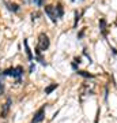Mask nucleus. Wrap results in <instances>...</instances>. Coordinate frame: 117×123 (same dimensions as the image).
<instances>
[{
  "instance_id": "obj_16",
  "label": "nucleus",
  "mask_w": 117,
  "mask_h": 123,
  "mask_svg": "<svg viewBox=\"0 0 117 123\" xmlns=\"http://www.w3.org/2000/svg\"><path fill=\"white\" fill-rule=\"evenodd\" d=\"M83 34H84V29H82V30H80V33L78 34V38H82V37H83Z\"/></svg>"
},
{
  "instance_id": "obj_20",
  "label": "nucleus",
  "mask_w": 117,
  "mask_h": 123,
  "mask_svg": "<svg viewBox=\"0 0 117 123\" xmlns=\"http://www.w3.org/2000/svg\"><path fill=\"white\" fill-rule=\"evenodd\" d=\"M71 1H75V0H71ZM79 1H84V0H79Z\"/></svg>"
},
{
  "instance_id": "obj_18",
  "label": "nucleus",
  "mask_w": 117,
  "mask_h": 123,
  "mask_svg": "<svg viewBox=\"0 0 117 123\" xmlns=\"http://www.w3.org/2000/svg\"><path fill=\"white\" fill-rule=\"evenodd\" d=\"M74 62H75V63H78V64H79V63H82V62H80V57H75Z\"/></svg>"
},
{
  "instance_id": "obj_8",
  "label": "nucleus",
  "mask_w": 117,
  "mask_h": 123,
  "mask_svg": "<svg viewBox=\"0 0 117 123\" xmlns=\"http://www.w3.org/2000/svg\"><path fill=\"white\" fill-rule=\"evenodd\" d=\"M76 74L80 75V77H83V78H90V79L94 78V75L90 74L89 71H84V70H78V71H76Z\"/></svg>"
},
{
  "instance_id": "obj_12",
  "label": "nucleus",
  "mask_w": 117,
  "mask_h": 123,
  "mask_svg": "<svg viewBox=\"0 0 117 123\" xmlns=\"http://www.w3.org/2000/svg\"><path fill=\"white\" fill-rule=\"evenodd\" d=\"M82 14L83 12H78V11H75V21H74V27L78 26V22H79V19H80V17H82Z\"/></svg>"
},
{
  "instance_id": "obj_1",
  "label": "nucleus",
  "mask_w": 117,
  "mask_h": 123,
  "mask_svg": "<svg viewBox=\"0 0 117 123\" xmlns=\"http://www.w3.org/2000/svg\"><path fill=\"white\" fill-rule=\"evenodd\" d=\"M49 45H50V41H49V37L45 33H41L38 36V45H37V48H35V55H39L41 52L44 51H46L49 48Z\"/></svg>"
},
{
  "instance_id": "obj_7",
  "label": "nucleus",
  "mask_w": 117,
  "mask_h": 123,
  "mask_svg": "<svg viewBox=\"0 0 117 123\" xmlns=\"http://www.w3.org/2000/svg\"><path fill=\"white\" fill-rule=\"evenodd\" d=\"M6 6H7V8L10 11H12V12H18L19 11V6L17 3H8V1H6Z\"/></svg>"
},
{
  "instance_id": "obj_2",
  "label": "nucleus",
  "mask_w": 117,
  "mask_h": 123,
  "mask_svg": "<svg viewBox=\"0 0 117 123\" xmlns=\"http://www.w3.org/2000/svg\"><path fill=\"white\" fill-rule=\"evenodd\" d=\"M1 75L4 77H14V78L21 79L22 75H23V67L18 66V67H11V68H7L1 73Z\"/></svg>"
},
{
  "instance_id": "obj_15",
  "label": "nucleus",
  "mask_w": 117,
  "mask_h": 123,
  "mask_svg": "<svg viewBox=\"0 0 117 123\" xmlns=\"http://www.w3.org/2000/svg\"><path fill=\"white\" fill-rule=\"evenodd\" d=\"M71 67H72V70H74V71H78L79 70V68H78V63H75V62L71 63Z\"/></svg>"
},
{
  "instance_id": "obj_3",
  "label": "nucleus",
  "mask_w": 117,
  "mask_h": 123,
  "mask_svg": "<svg viewBox=\"0 0 117 123\" xmlns=\"http://www.w3.org/2000/svg\"><path fill=\"white\" fill-rule=\"evenodd\" d=\"M44 10H45V14L50 18V21L56 23L57 19H59V18H57V14H56V7H55V6H45Z\"/></svg>"
},
{
  "instance_id": "obj_14",
  "label": "nucleus",
  "mask_w": 117,
  "mask_h": 123,
  "mask_svg": "<svg viewBox=\"0 0 117 123\" xmlns=\"http://www.w3.org/2000/svg\"><path fill=\"white\" fill-rule=\"evenodd\" d=\"M4 93V84H3V81H1V77H0V96Z\"/></svg>"
},
{
  "instance_id": "obj_9",
  "label": "nucleus",
  "mask_w": 117,
  "mask_h": 123,
  "mask_svg": "<svg viewBox=\"0 0 117 123\" xmlns=\"http://www.w3.org/2000/svg\"><path fill=\"white\" fill-rule=\"evenodd\" d=\"M23 44H25V49H26V55H27V59L29 60H33V53H31L30 48H29V44H27V40H23Z\"/></svg>"
},
{
  "instance_id": "obj_4",
  "label": "nucleus",
  "mask_w": 117,
  "mask_h": 123,
  "mask_svg": "<svg viewBox=\"0 0 117 123\" xmlns=\"http://www.w3.org/2000/svg\"><path fill=\"white\" fill-rule=\"evenodd\" d=\"M44 119H45V107H41L34 114V116L31 119V123H41Z\"/></svg>"
},
{
  "instance_id": "obj_5",
  "label": "nucleus",
  "mask_w": 117,
  "mask_h": 123,
  "mask_svg": "<svg viewBox=\"0 0 117 123\" xmlns=\"http://www.w3.org/2000/svg\"><path fill=\"white\" fill-rule=\"evenodd\" d=\"M11 97H7V101L3 104V108H1V112H0V118H7V114H8L10 108H11Z\"/></svg>"
},
{
  "instance_id": "obj_11",
  "label": "nucleus",
  "mask_w": 117,
  "mask_h": 123,
  "mask_svg": "<svg viewBox=\"0 0 117 123\" xmlns=\"http://www.w3.org/2000/svg\"><path fill=\"white\" fill-rule=\"evenodd\" d=\"M57 86H59L57 84H52V85H49V86H46L45 88V94H50L55 89H57Z\"/></svg>"
},
{
  "instance_id": "obj_10",
  "label": "nucleus",
  "mask_w": 117,
  "mask_h": 123,
  "mask_svg": "<svg viewBox=\"0 0 117 123\" xmlns=\"http://www.w3.org/2000/svg\"><path fill=\"white\" fill-rule=\"evenodd\" d=\"M55 7H56L57 18H63V15H64V10H63V6H61V4H57V6H55Z\"/></svg>"
},
{
  "instance_id": "obj_13",
  "label": "nucleus",
  "mask_w": 117,
  "mask_h": 123,
  "mask_svg": "<svg viewBox=\"0 0 117 123\" xmlns=\"http://www.w3.org/2000/svg\"><path fill=\"white\" fill-rule=\"evenodd\" d=\"M33 3H34L37 7H42L44 6V0H33Z\"/></svg>"
},
{
  "instance_id": "obj_17",
  "label": "nucleus",
  "mask_w": 117,
  "mask_h": 123,
  "mask_svg": "<svg viewBox=\"0 0 117 123\" xmlns=\"http://www.w3.org/2000/svg\"><path fill=\"white\" fill-rule=\"evenodd\" d=\"M34 70H35V66L33 64V63H31V64H30V70H29V71H30V73H33Z\"/></svg>"
},
{
  "instance_id": "obj_19",
  "label": "nucleus",
  "mask_w": 117,
  "mask_h": 123,
  "mask_svg": "<svg viewBox=\"0 0 117 123\" xmlns=\"http://www.w3.org/2000/svg\"><path fill=\"white\" fill-rule=\"evenodd\" d=\"M110 51H112V52L114 53V55H117V49H116V48H113V47H110Z\"/></svg>"
},
{
  "instance_id": "obj_6",
  "label": "nucleus",
  "mask_w": 117,
  "mask_h": 123,
  "mask_svg": "<svg viewBox=\"0 0 117 123\" xmlns=\"http://www.w3.org/2000/svg\"><path fill=\"white\" fill-rule=\"evenodd\" d=\"M106 25H108L106 23V19L105 18H101L100 19V30L104 36H106Z\"/></svg>"
}]
</instances>
